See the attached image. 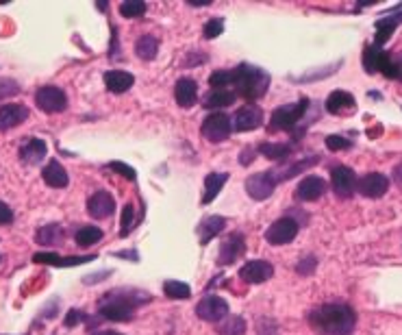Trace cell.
<instances>
[{"label": "cell", "instance_id": "6da1fadb", "mask_svg": "<svg viewBox=\"0 0 402 335\" xmlns=\"http://www.w3.org/2000/svg\"><path fill=\"white\" fill-rule=\"evenodd\" d=\"M306 322L320 335H352L356 316L350 305L326 303L306 314Z\"/></svg>", "mask_w": 402, "mask_h": 335}, {"label": "cell", "instance_id": "7a4b0ae2", "mask_svg": "<svg viewBox=\"0 0 402 335\" xmlns=\"http://www.w3.org/2000/svg\"><path fill=\"white\" fill-rule=\"evenodd\" d=\"M148 301H153V297L142 289H115L100 299L98 314L113 322H126L135 316V309L142 303H148Z\"/></svg>", "mask_w": 402, "mask_h": 335}, {"label": "cell", "instance_id": "3957f363", "mask_svg": "<svg viewBox=\"0 0 402 335\" xmlns=\"http://www.w3.org/2000/svg\"><path fill=\"white\" fill-rule=\"evenodd\" d=\"M233 88L237 96L250 103L259 100L270 88V74L252 63H239L237 68H233Z\"/></svg>", "mask_w": 402, "mask_h": 335}, {"label": "cell", "instance_id": "277c9868", "mask_svg": "<svg viewBox=\"0 0 402 335\" xmlns=\"http://www.w3.org/2000/svg\"><path fill=\"white\" fill-rule=\"evenodd\" d=\"M309 98H300L292 105H281L272 111L270 124H267V129L272 131H296L298 122H302V118L306 115L309 109Z\"/></svg>", "mask_w": 402, "mask_h": 335}, {"label": "cell", "instance_id": "5b68a950", "mask_svg": "<svg viewBox=\"0 0 402 335\" xmlns=\"http://www.w3.org/2000/svg\"><path fill=\"white\" fill-rule=\"evenodd\" d=\"M231 131H233V120L222 113V111H215L211 115L205 118L202 127H200V133L207 142L211 144H220V142H227L231 138Z\"/></svg>", "mask_w": 402, "mask_h": 335}, {"label": "cell", "instance_id": "8992f818", "mask_svg": "<svg viewBox=\"0 0 402 335\" xmlns=\"http://www.w3.org/2000/svg\"><path fill=\"white\" fill-rule=\"evenodd\" d=\"M35 105L43 111V113H59L66 111L68 107V96L61 88L55 86H43L35 92Z\"/></svg>", "mask_w": 402, "mask_h": 335}, {"label": "cell", "instance_id": "52a82bcc", "mask_svg": "<svg viewBox=\"0 0 402 335\" xmlns=\"http://www.w3.org/2000/svg\"><path fill=\"white\" fill-rule=\"evenodd\" d=\"M298 231H300V225L292 216L289 218H281V220H277V222H272L270 227H267L265 239L270 242L272 246H285V244L296 239Z\"/></svg>", "mask_w": 402, "mask_h": 335}, {"label": "cell", "instance_id": "ba28073f", "mask_svg": "<svg viewBox=\"0 0 402 335\" xmlns=\"http://www.w3.org/2000/svg\"><path fill=\"white\" fill-rule=\"evenodd\" d=\"M277 179L272 175V170L267 172H257V175H250L246 179V192L252 200H265L270 198L277 190Z\"/></svg>", "mask_w": 402, "mask_h": 335}, {"label": "cell", "instance_id": "9c48e42d", "mask_svg": "<svg viewBox=\"0 0 402 335\" xmlns=\"http://www.w3.org/2000/svg\"><path fill=\"white\" fill-rule=\"evenodd\" d=\"M331 185L339 198H350L356 192V175L348 165H335L331 170Z\"/></svg>", "mask_w": 402, "mask_h": 335}, {"label": "cell", "instance_id": "30bf717a", "mask_svg": "<svg viewBox=\"0 0 402 335\" xmlns=\"http://www.w3.org/2000/svg\"><path fill=\"white\" fill-rule=\"evenodd\" d=\"M196 316L205 322H222L229 316V303L220 297H205L196 305Z\"/></svg>", "mask_w": 402, "mask_h": 335}, {"label": "cell", "instance_id": "8fae6325", "mask_svg": "<svg viewBox=\"0 0 402 335\" xmlns=\"http://www.w3.org/2000/svg\"><path fill=\"white\" fill-rule=\"evenodd\" d=\"M246 253V242L242 233H231L225 237V242L220 244V253H217V264L220 266H231Z\"/></svg>", "mask_w": 402, "mask_h": 335}, {"label": "cell", "instance_id": "7c38bea8", "mask_svg": "<svg viewBox=\"0 0 402 335\" xmlns=\"http://www.w3.org/2000/svg\"><path fill=\"white\" fill-rule=\"evenodd\" d=\"M272 274H274V266L265 259H252V262L244 264L239 270V279L250 285L265 283L267 279H272Z\"/></svg>", "mask_w": 402, "mask_h": 335}, {"label": "cell", "instance_id": "4fadbf2b", "mask_svg": "<svg viewBox=\"0 0 402 335\" xmlns=\"http://www.w3.org/2000/svg\"><path fill=\"white\" fill-rule=\"evenodd\" d=\"M261 124H263V109L257 105H246V107L237 109V113L233 115V129L237 133L259 129Z\"/></svg>", "mask_w": 402, "mask_h": 335}, {"label": "cell", "instance_id": "5bb4252c", "mask_svg": "<svg viewBox=\"0 0 402 335\" xmlns=\"http://www.w3.org/2000/svg\"><path fill=\"white\" fill-rule=\"evenodd\" d=\"M329 190V183L322 179V177H316V175H309L304 177L298 187H296V198L302 200V202H311V200H318L326 194Z\"/></svg>", "mask_w": 402, "mask_h": 335}, {"label": "cell", "instance_id": "9a60e30c", "mask_svg": "<svg viewBox=\"0 0 402 335\" xmlns=\"http://www.w3.org/2000/svg\"><path fill=\"white\" fill-rule=\"evenodd\" d=\"M356 190H359V194H364L366 198H381L389 190V179L381 172H370L356 181Z\"/></svg>", "mask_w": 402, "mask_h": 335}, {"label": "cell", "instance_id": "2e32d148", "mask_svg": "<svg viewBox=\"0 0 402 335\" xmlns=\"http://www.w3.org/2000/svg\"><path fill=\"white\" fill-rule=\"evenodd\" d=\"M29 109L20 103H7L0 107V131H11L29 120Z\"/></svg>", "mask_w": 402, "mask_h": 335}, {"label": "cell", "instance_id": "e0dca14e", "mask_svg": "<svg viewBox=\"0 0 402 335\" xmlns=\"http://www.w3.org/2000/svg\"><path fill=\"white\" fill-rule=\"evenodd\" d=\"M87 212H89V216L96 218V220L109 218V216L115 212V200H113V196H111L109 192L100 190V192H96V194L89 196V200H87Z\"/></svg>", "mask_w": 402, "mask_h": 335}, {"label": "cell", "instance_id": "ac0fdd59", "mask_svg": "<svg viewBox=\"0 0 402 335\" xmlns=\"http://www.w3.org/2000/svg\"><path fill=\"white\" fill-rule=\"evenodd\" d=\"M174 98H176V105L183 107V109H190L198 103V83L190 76H183L176 81V88H174Z\"/></svg>", "mask_w": 402, "mask_h": 335}, {"label": "cell", "instance_id": "d6986e66", "mask_svg": "<svg viewBox=\"0 0 402 335\" xmlns=\"http://www.w3.org/2000/svg\"><path fill=\"white\" fill-rule=\"evenodd\" d=\"M105 86L109 92L113 94H124L133 88V83H135V76L130 72H124V70H109L105 72Z\"/></svg>", "mask_w": 402, "mask_h": 335}, {"label": "cell", "instance_id": "ffe728a7", "mask_svg": "<svg viewBox=\"0 0 402 335\" xmlns=\"http://www.w3.org/2000/svg\"><path fill=\"white\" fill-rule=\"evenodd\" d=\"M41 177H43V181H46V185H51L55 190L68 187V183H70V177L66 172V168L57 159H51L46 163V168L41 170Z\"/></svg>", "mask_w": 402, "mask_h": 335}, {"label": "cell", "instance_id": "44dd1931", "mask_svg": "<svg viewBox=\"0 0 402 335\" xmlns=\"http://www.w3.org/2000/svg\"><path fill=\"white\" fill-rule=\"evenodd\" d=\"M318 161H320V157H318V155H314V157L300 159V161H296V163H292V165H281V168H274L272 175H274L277 183H281V181L294 179L296 175L304 172V168H309V165H316Z\"/></svg>", "mask_w": 402, "mask_h": 335}, {"label": "cell", "instance_id": "7402d4cb", "mask_svg": "<svg viewBox=\"0 0 402 335\" xmlns=\"http://www.w3.org/2000/svg\"><path fill=\"white\" fill-rule=\"evenodd\" d=\"M48 153V146L43 140H29L22 148H20V159L26 165H37Z\"/></svg>", "mask_w": 402, "mask_h": 335}, {"label": "cell", "instance_id": "603a6c76", "mask_svg": "<svg viewBox=\"0 0 402 335\" xmlns=\"http://www.w3.org/2000/svg\"><path fill=\"white\" fill-rule=\"evenodd\" d=\"M237 94L231 92V90H211L202 96V107L205 109H225V107H231L235 103Z\"/></svg>", "mask_w": 402, "mask_h": 335}, {"label": "cell", "instance_id": "cb8c5ba5", "mask_svg": "<svg viewBox=\"0 0 402 335\" xmlns=\"http://www.w3.org/2000/svg\"><path fill=\"white\" fill-rule=\"evenodd\" d=\"M225 227H227V218H222V216H207L198 225V239H200V244H209L220 231H225Z\"/></svg>", "mask_w": 402, "mask_h": 335}, {"label": "cell", "instance_id": "d4e9b609", "mask_svg": "<svg viewBox=\"0 0 402 335\" xmlns=\"http://www.w3.org/2000/svg\"><path fill=\"white\" fill-rule=\"evenodd\" d=\"M229 181V172H211L205 179V194H202V205H209L215 200V196L222 192V187Z\"/></svg>", "mask_w": 402, "mask_h": 335}, {"label": "cell", "instance_id": "484cf974", "mask_svg": "<svg viewBox=\"0 0 402 335\" xmlns=\"http://www.w3.org/2000/svg\"><path fill=\"white\" fill-rule=\"evenodd\" d=\"M94 255H89V257H59L55 253H35L33 262L35 264H48V266H78V264H87V262H92Z\"/></svg>", "mask_w": 402, "mask_h": 335}, {"label": "cell", "instance_id": "4316f807", "mask_svg": "<svg viewBox=\"0 0 402 335\" xmlns=\"http://www.w3.org/2000/svg\"><path fill=\"white\" fill-rule=\"evenodd\" d=\"M402 22V14H393V16H385V18H381L378 22H376V37H374V41H376V48H381L385 41L393 35V31H396V26Z\"/></svg>", "mask_w": 402, "mask_h": 335}, {"label": "cell", "instance_id": "83f0119b", "mask_svg": "<svg viewBox=\"0 0 402 335\" xmlns=\"http://www.w3.org/2000/svg\"><path fill=\"white\" fill-rule=\"evenodd\" d=\"M63 235H66V231L61 225H46V227L37 229L35 242L41 246H59L63 242Z\"/></svg>", "mask_w": 402, "mask_h": 335}, {"label": "cell", "instance_id": "f1b7e54d", "mask_svg": "<svg viewBox=\"0 0 402 335\" xmlns=\"http://www.w3.org/2000/svg\"><path fill=\"white\" fill-rule=\"evenodd\" d=\"M352 107H354V96L350 92L335 90L326 98V111H331V113H341V111L352 109Z\"/></svg>", "mask_w": 402, "mask_h": 335}, {"label": "cell", "instance_id": "f546056e", "mask_svg": "<svg viewBox=\"0 0 402 335\" xmlns=\"http://www.w3.org/2000/svg\"><path fill=\"white\" fill-rule=\"evenodd\" d=\"M378 72H383L387 78L402 81V53H400V55H389V53H383V59H381Z\"/></svg>", "mask_w": 402, "mask_h": 335}, {"label": "cell", "instance_id": "4dcf8cb0", "mask_svg": "<svg viewBox=\"0 0 402 335\" xmlns=\"http://www.w3.org/2000/svg\"><path fill=\"white\" fill-rule=\"evenodd\" d=\"M135 53L144 61H153L159 53V39L155 35H142L135 44Z\"/></svg>", "mask_w": 402, "mask_h": 335}, {"label": "cell", "instance_id": "1f68e13d", "mask_svg": "<svg viewBox=\"0 0 402 335\" xmlns=\"http://www.w3.org/2000/svg\"><path fill=\"white\" fill-rule=\"evenodd\" d=\"M259 153H261L263 157H267V159H272V161H283V159H287L294 150H292L289 144H270V142H265V144L259 146Z\"/></svg>", "mask_w": 402, "mask_h": 335}, {"label": "cell", "instance_id": "d6a6232c", "mask_svg": "<svg viewBox=\"0 0 402 335\" xmlns=\"http://www.w3.org/2000/svg\"><path fill=\"white\" fill-rule=\"evenodd\" d=\"M217 333L220 335H244L246 333V320L242 316H227L217 324Z\"/></svg>", "mask_w": 402, "mask_h": 335}, {"label": "cell", "instance_id": "836d02e7", "mask_svg": "<svg viewBox=\"0 0 402 335\" xmlns=\"http://www.w3.org/2000/svg\"><path fill=\"white\" fill-rule=\"evenodd\" d=\"M103 231L98 229V227H83V229H78L76 231V244L81 246V248H89V246H94V244H98L100 239H103Z\"/></svg>", "mask_w": 402, "mask_h": 335}, {"label": "cell", "instance_id": "e575fe53", "mask_svg": "<svg viewBox=\"0 0 402 335\" xmlns=\"http://www.w3.org/2000/svg\"><path fill=\"white\" fill-rule=\"evenodd\" d=\"M163 292H165L168 299H174V301H183V299L192 297V287L183 281H165Z\"/></svg>", "mask_w": 402, "mask_h": 335}, {"label": "cell", "instance_id": "d590c367", "mask_svg": "<svg viewBox=\"0 0 402 335\" xmlns=\"http://www.w3.org/2000/svg\"><path fill=\"white\" fill-rule=\"evenodd\" d=\"M383 53H385V51H383V48H376V46H368V48L364 51V68H366V72H370V74L378 72Z\"/></svg>", "mask_w": 402, "mask_h": 335}, {"label": "cell", "instance_id": "8d00e7d4", "mask_svg": "<svg viewBox=\"0 0 402 335\" xmlns=\"http://www.w3.org/2000/svg\"><path fill=\"white\" fill-rule=\"evenodd\" d=\"M146 3L142 0H126V3L120 5V16L122 18H142L146 14Z\"/></svg>", "mask_w": 402, "mask_h": 335}, {"label": "cell", "instance_id": "74e56055", "mask_svg": "<svg viewBox=\"0 0 402 335\" xmlns=\"http://www.w3.org/2000/svg\"><path fill=\"white\" fill-rule=\"evenodd\" d=\"M209 86L213 90H227V86H233V70H215L209 76Z\"/></svg>", "mask_w": 402, "mask_h": 335}, {"label": "cell", "instance_id": "f35d334b", "mask_svg": "<svg viewBox=\"0 0 402 335\" xmlns=\"http://www.w3.org/2000/svg\"><path fill=\"white\" fill-rule=\"evenodd\" d=\"M222 31H225V20H222V18H213V20H209V22L205 24L202 35H205L207 39H213V37H217Z\"/></svg>", "mask_w": 402, "mask_h": 335}, {"label": "cell", "instance_id": "ab89813d", "mask_svg": "<svg viewBox=\"0 0 402 335\" xmlns=\"http://www.w3.org/2000/svg\"><path fill=\"white\" fill-rule=\"evenodd\" d=\"M133 220H135V207L126 205L122 209V235H126L133 229Z\"/></svg>", "mask_w": 402, "mask_h": 335}, {"label": "cell", "instance_id": "60d3db41", "mask_svg": "<svg viewBox=\"0 0 402 335\" xmlns=\"http://www.w3.org/2000/svg\"><path fill=\"white\" fill-rule=\"evenodd\" d=\"M109 168L113 172H120L122 177H126L128 181H135L138 179V175H135V170H133L130 165H126V163H122V161H111L109 163Z\"/></svg>", "mask_w": 402, "mask_h": 335}, {"label": "cell", "instance_id": "b9f144b4", "mask_svg": "<svg viewBox=\"0 0 402 335\" xmlns=\"http://www.w3.org/2000/svg\"><path fill=\"white\" fill-rule=\"evenodd\" d=\"M350 146H352V142L341 138V135H329L326 138V148L329 150H348Z\"/></svg>", "mask_w": 402, "mask_h": 335}, {"label": "cell", "instance_id": "7bdbcfd3", "mask_svg": "<svg viewBox=\"0 0 402 335\" xmlns=\"http://www.w3.org/2000/svg\"><path fill=\"white\" fill-rule=\"evenodd\" d=\"M316 266H318V259H316L314 255H309V257H304L302 262H298L296 272H298V274H314V272H316Z\"/></svg>", "mask_w": 402, "mask_h": 335}, {"label": "cell", "instance_id": "ee69618b", "mask_svg": "<svg viewBox=\"0 0 402 335\" xmlns=\"http://www.w3.org/2000/svg\"><path fill=\"white\" fill-rule=\"evenodd\" d=\"M20 92V86L11 78H3L0 81V98H7V96H14Z\"/></svg>", "mask_w": 402, "mask_h": 335}, {"label": "cell", "instance_id": "f6af8a7d", "mask_svg": "<svg viewBox=\"0 0 402 335\" xmlns=\"http://www.w3.org/2000/svg\"><path fill=\"white\" fill-rule=\"evenodd\" d=\"M14 222V212H11V207L7 202L0 200V227H7Z\"/></svg>", "mask_w": 402, "mask_h": 335}, {"label": "cell", "instance_id": "bcb514c9", "mask_svg": "<svg viewBox=\"0 0 402 335\" xmlns=\"http://www.w3.org/2000/svg\"><path fill=\"white\" fill-rule=\"evenodd\" d=\"M81 320H85V314H83L81 309H70L68 316H66V326L72 329V326H76Z\"/></svg>", "mask_w": 402, "mask_h": 335}, {"label": "cell", "instance_id": "7dc6e473", "mask_svg": "<svg viewBox=\"0 0 402 335\" xmlns=\"http://www.w3.org/2000/svg\"><path fill=\"white\" fill-rule=\"evenodd\" d=\"M115 257H124V259H133V262L140 259L135 250H120V253H115Z\"/></svg>", "mask_w": 402, "mask_h": 335}, {"label": "cell", "instance_id": "c3c4849f", "mask_svg": "<svg viewBox=\"0 0 402 335\" xmlns=\"http://www.w3.org/2000/svg\"><path fill=\"white\" fill-rule=\"evenodd\" d=\"M252 157H257L254 148H246V150H244V155H242V163H244V165H248Z\"/></svg>", "mask_w": 402, "mask_h": 335}, {"label": "cell", "instance_id": "681fc988", "mask_svg": "<svg viewBox=\"0 0 402 335\" xmlns=\"http://www.w3.org/2000/svg\"><path fill=\"white\" fill-rule=\"evenodd\" d=\"M190 5L192 7H207V5H211V0H190Z\"/></svg>", "mask_w": 402, "mask_h": 335}, {"label": "cell", "instance_id": "f907efd6", "mask_svg": "<svg viewBox=\"0 0 402 335\" xmlns=\"http://www.w3.org/2000/svg\"><path fill=\"white\" fill-rule=\"evenodd\" d=\"M393 179H396L398 183H402V165H398L396 170H393Z\"/></svg>", "mask_w": 402, "mask_h": 335}, {"label": "cell", "instance_id": "816d5d0a", "mask_svg": "<svg viewBox=\"0 0 402 335\" xmlns=\"http://www.w3.org/2000/svg\"><path fill=\"white\" fill-rule=\"evenodd\" d=\"M94 335H122V333H118V331H98Z\"/></svg>", "mask_w": 402, "mask_h": 335}, {"label": "cell", "instance_id": "f5cc1de1", "mask_svg": "<svg viewBox=\"0 0 402 335\" xmlns=\"http://www.w3.org/2000/svg\"><path fill=\"white\" fill-rule=\"evenodd\" d=\"M96 7H98V9H103V14H105V9H107L109 5H107V3H96Z\"/></svg>", "mask_w": 402, "mask_h": 335}]
</instances>
